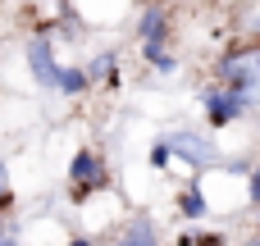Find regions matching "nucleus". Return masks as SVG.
I'll return each instance as SVG.
<instances>
[{"label": "nucleus", "mask_w": 260, "mask_h": 246, "mask_svg": "<svg viewBox=\"0 0 260 246\" xmlns=\"http://www.w3.org/2000/svg\"><path fill=\"white\" fill-rule=\"evenodd\" d=\"M201 105H206V114H210V128H224V123L242 119V114L256 105V91H251V87H210V91L201 96Z\"/></svg>", "instance_id": "obj_1"}, {"label": "nucleus", "mask_w": 260, "mask_h": 246, "mask_svg": "<svg viewBox=\"0 0 260 246\" xmlns=\"http://www.w3.org/2000/svg\"><path fill=\"white\" fill-rule=\"evenodd\" d=\"M137 37H142L146 59L155 64V73H174V55L165 50V37H169V18H165V9H146L142 23H137Z\"/></svg>", "instance_id": "obj_2"}, {"label": "nucleus", "mask_w": 260, "mask_h": 246, "mask_svg": "<svg viewBox=\"0 0 260 246\" xmlns=\"http://www.w3.org/2000/svg\"><path fill=\"white\" fill-rule=\"evenodd\" d=\"M69 183H73V201H87V196H96V192L110 187V173H105V164H101L96 151H78L73 164H69Z\"/></svg>", "instance_id": "obj_3"}, {"label": "nucleus", "mask_w": 260, "mask_h": 246, "mask_svg": "<svg viewBox=\"0 0 260 246\" xmlns=\"http://www.w3.org/2000/svg\"><path fill=\"white\" fill-rule=\"evenodd\" d=\"M169 146H174V160H187L192 169H215L219 164V151H215L210 132L178 128V132H169Z\"/></svg>", "instance_id": "obj_4"}, {"label": "nucleus", "mask_w": 260, "mask_h": 246, "mask_svg": "<svg viewBox=\"0 0 260 246\" xmlns=\"http://www.w3.org/2000/svg\"><path fill=\"white\" fill-rule=\"evenodd\" d=\"M27 64H32V78L41 82V87H59V64H55V50H50V41H46V32H37L32 41H27Z\"/></svg>", "instance_id": "obj_5"}, {"label": "nucleus", "mask_w": 260, "mask_h": 246, "mask_svg": "<svg viewBox=\"0 0 260 246\" xmlns=\"http://www.w3.org/2000/svg\"><path fill=\"white\" fill-rule=\"evenodd\" d=\"M219 78H224L229 87H251V91H256V82H260V50L219 59Z\"/></svg>", "instance_id": "obj_6"}, {"label": "nucleus", "mask_w": 260, "mask_h": 246, "mask_svg": "<svg viewBox=\"0 0 260 246\" xmlns=\"http://www.w3.org/2000/svg\"><path fill=\"white\" fill-rule=\"evenodd\" d=\"M178 210H183L187 219H206V210H210V201H206V192H201V183H187V187L178 192Z\"/></svg>", "instance_id": "obj_7"}, {"label": "nucleus", "mask_w": 260, "mask_h": 246, "mask_svg": "<svg viewBox=\"0 0 260 246\" xmlns=\"http://www.w3.org/2000/svg\"><path fill=\"white\" fill-rule=\"evenodd\" d=\"M119 246H160V237H155V224L142 215V219H137V224H133V228L119 237Z\"/></svg>", "instance_id": "obj_8"}, {"label": "nucleus", "mask_w": 260, "mask_h": 246, "mask_svg": "<svg viewBox=\"0 0 260 246\" xmlns=\"http://www.w3.org/2000/svg\"><path fill=\"white\" fill-rule=\"evenodd\" d=\"M87 82H91V73H82V68H64V73H59V91H64V96H82Z\"/></svg>", "instance_id": "obj_9"}, {"label": "nucleus", "mask_w": 260, "mask_h": 246, "mask_svg": "<svg viewBox=\"0 0 260 246\" xmlns=\"http://www.w3.org/2000/svg\"><path fill=\"white\" fill-rule=\"evenodd\" d=\"M178 246H229V237L224 233H183Z\"/></svg>", "instance_id": "obj_10"}, {"label": "nucleus", "mask_w": 260, "mask_h": 246, "mask_svg": "<svg viewBox=\"0 0 260 246\" xmlns=\"http://www.w3.org/2000/svg\"><path fill=\"white\" fill-rule=\"evenodd\" d=\"M14 205V192H9V169H5V160H0V215Z\"/></svg>", "instance_id": "obj_11"}, {"label": "nucleus", "mask_w": 260, "mask_h": 246, "mask_svg": "<svg viewBox=\"0 0 260 246\" xmlns=\"http://www.w3.org/2000/svg\"><path fill=\"white\" fill-rule=\"evenodd\" d=\"M169 155H174V146H169V142H160V146L151 151V164H155V169H169Z\"/></svg>", "instance_id": "obj_12"}, {"label": "nucleus", "mask_w": 260, "mask_h": 246, "mask_svg": "<svg viewBox=\"0 0 260 246\" xmlns=\"http://www.w3.org/2000/svg\"><path fill=\"white\" fill-rule=\"evenodd\" d=\"M114 73V55H101L96 64H91V78H110Z\"/></svg>", "instance_id": "obj_13"}, {"label": "nucleus", "mask_w": 260, "mask_h": 246, "mask_svg": "<svg viewBox=\"0 0 260 246\" xmlns=\"http://www.w3.org/2000/svg\"><path fill=\"white\" fill-rule=\"evenodd\" d=\"M247 201L260 205V169H251V178H247Z\"/></svg>", "instance_id": "obj_14"}, {"label": "nucleus", "mask_w": 260, "mask_h": 246, "mask_svg": "<svg viewBox=\"0 0 260 246\" xmlns=\"http://www.w3.org/2000/svg\"><path fill=\"white\" fill-rule=\"evenodd\" d=\"M69 246H91V242H87V237H73V242H69Z\"/></svg>", "instance_id": "obj_15"}, {"label": "nucleus", "mask_w": 260, "mask_h": 246, "mask_svg": "<svg viewBox=\"0 0 260 246\" xmlns=\"http://www.w3.org/2000/svg\"><path fill=\"white\" fill-rule=\"evenodd\" d=\"M247 246H260V233H256V237H251V242H247Z\"/></svg>", "instance_id": "obj_16"}, {"label": "nucleus", "mask_w": 260, "mask_h": 246, "mask_svg": "<svg viewBox=\"0 0 260 246\" xmlns=\"http://www.w3.org/2000/svg\"><path fill=\"white\" fill-rule=\"evenodd\" d=\"M251 32H256V37H260V23H256V27H251Z\"/></svg>", "instance_id": "obj_17"}, {"label": "nucleus", "mask_w": 260, "mask_h": 246, "mask_svg": "<svg viewBox=\"0 0 260 246\" xmlns=\"http://www.w3.org/2000/svg\"><path fill=\"white\" fill-rule=\"evenodd\" d=\"M256 219H260V210H256Z\"/></svg>", "instance_id": "obj_18"}]
</instances>
